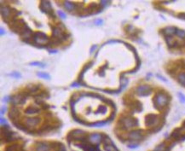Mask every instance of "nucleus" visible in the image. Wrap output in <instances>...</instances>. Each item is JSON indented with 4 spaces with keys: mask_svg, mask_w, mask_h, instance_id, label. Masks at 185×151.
Wrapping results in <instances>:
<instances>
[{
    "mask_svg": "<svg viewBox=\"0 0 185 151\" xmlns=\"http://www.w3.org/2000/svg\"><path fill=\"white\" fill-rule=\"evenodd\" d=\"M80 85H79V83H74V84H73L72 85V86L73 87H75V86H79Z\"/></svg>",
    "mask_w": 185,
    "mask_h": 151,
    "instance_id": "30",
    "label": "nucleus"
},
{
    "mask_svg": "<svg viewBox=\"0 0 185 151\" xmlns=\"http://www.w3.org/2000/svg\"><path fill=\"white\" fill-rule=\"evenodd\" d=\"M103 23V20H101V19H97V20H96V21H95V24L97 25V26L102 25Z\"/></svg>",
    "mask_w": 185,
    "mask_h": 151,
    "instance_id": "24",
    "label": "nucleus"
},
{
    "mask_svg": "<svg viewBox=\"0 0 185 151\" xmlns=\"http://www.w3.org/2000/svg\"><path fill=\"white\" fill-rule=\"evenodd\" d=\"M8 100H9V97H5V98L3 99V101H4V102H7Z\"/></svg>",
    "mask_w": 185,
    "mask_h": 151,
    "instance_id": "33",
    "label": "nucleus"
},
{
    "mask_svg": "<svg viewBox=\"0 0 185 151\" xmlns=\"http://www.w3.org/2000/svg\"><path fill=\"white\" fill-rule=\"evenodd\" d=\"M5 124H6V120L5 119H3V118H1V125H5Z\"/></svg>",
    "mask_w": 185,
    "mask_h": 151,
    "instance_id": "27",
    "label": "nucleus"
},
{
    "mask_svg": "<svg viewBox=\"0 0 185 151\" xmlns=\"http://www.w3.org/2000/svg\"><path fill=\"white\" fill-rule=\"evenodd\" d=\"M40 9H41V10L44 13H46V14H48V15H50V16H53V17L56 16L54 15L52 7H51V4H50V2H48V1H42L40 3Z\"/></svg>",
    "mask_w": 185,
    "mask_h": 151,
    "instance_id": "5",
    "label": "nucleus"
},
{
    "mask_svg": "<svg viewBox=\"0 0 185 151\" xmlns=\"http://www.w3.org/2000/svg\"><path fill=\"white\" fill-rule=\"evenodd\" d=\"M32 34H33V31L28 28L25 31V33L21 35V36H22V38H23L24 40H28L29 38L32 37Z\"/></svg>",
    "mask_w": 185,
    "mask_h": 151,
    "instance_id": "16",
    "label": "nucleus"
},
{
    "mask_svg": "<svg viewBox=\"0 0 185 151\" xmlns=\"http://www.w3.org/2000/svg\"><path fill=\"white\" fill-rule=\"evenodd\" d=\"M28 88H29V91L32 92V93H35V92H37L38 91V85H29L28 86Z\"/></svg>",
    "mask_w": 185,
    "mask_h": 151,
    "instance_id": "20",
    "label": "nucleus"
},
{
    "mask_svg": "<svg viewBox=\"0 0 185 151\" xmlns=\"http://www.w3.org/2000/svg\"><path fill=\"white\" fill-rule=\"evenodd\" d=\"M34 41L35 43H37L40 46H43V45H45L46 44H49L48 37L44 33H40V32L36 33L34 35Z\"/></svg>",
    "mask_w": 185,
    "mask_h": 151,
    "instance_id": "4",
    "label": "nucleus"
},
{
    "mask_svg": "<svg viewBox=\"0 0 185 151\" xmlns=\"http://www.w3.org/2000/svg\"><path fill=\"white\" fill-rule=\"evenodd\" d=\"M26 96L24 94H20L17 96H15L11 98V102L13 105H17V104H24L26 102Z\"/></svg>",
    "mask_w": 185,
    "mask_h": 151,
    "instance_id": "9",
    "label": "nucleus"
},
{
    "mask_svg": "<svg viewBox=\"0 0 185 151\" xmlns=\"http://www.w3.org/2000/svg\"><path fill=\"white\" fill-rule=\"evenodd\" d=\"M85 139H86L85 132L82 130H74L68 134V142H70L71 140H77V141H80L83 143L85 141Z\"/></svg>",
    "mask_w": 185,
    "mask_h": 151,
    "instance_id": "2",
    "label": "nucleus"
},
{
    "mask_svg": "<svg viewBox=\"0 0 185 151\" xmlns=\"http://www.w3.org/2000/svg\"><path fill=\"white\" fill-rule=\"evenodd\" d=\"M11 13H12V9H10L9 7H2L1 8V15L3 18V20L8 22V21L11 18L12 19V15H11Z\"/></svg>",
    "mask_w": 185,
    "mask_h": 151,
    "instance_id": "8",
    "label": "nucleus"
},
{
    "mask_svg": "<svg viewBox=\"0 0 185 151\" xmlns=\"http://www.w3.org/2000/svg\"><path fill=\"white\" fill-rule=\"evenodd\" d=\"M10 28L11 29L19 34H23L25 33V31L28 28L26 26V23L23 21H14L11 24H10Z\"/></svg>",
    "mask_w": 185,
    "mask_h": 151,
    "instance_id": "3",
    "label": "nucleus"
},
{
    "mask_svg": "<svg viewBox=\"0 0 185 151\" xmlns=\"http://www.w3.org/2000/svg\"><path fill=\"white\" fill-rule=\"evenodd\" d=\"M57 13H58L59 16H61L62 19H65V18H66V15H65V14H64L62 11H61V10H58V12H57Z\"/></svg>",
    "mask_w": 185,
    "mask_h": 151,
    "instance_id": "23",
    "label": "nucleus"
},
{
    "mask_svg": "<svg viewBox=\"0 0 185 151\" xmlns=\"http://www.w3.org/2000/svg\"><path fill=\"white\" fill-rule=\"evenodd\" d=\"M38 112H39V109L36 105H32L26 109V113H28V114H34V113H38Z\"/></svg>",
    "mask_w": 185,
    "mask_h": 151,
    "instance_id": "14",
    "label": "nucleus"
},
{
    "mask_svg": "<svg viewBox=\"0 0 185 151\" xmlns=\"http://www.w3.org/2000/svg\"><path fill=\"white\" fill-rule=\"evenodd\" d=\"M38 75L39 76V77H41V78H43V79H50V75H49L48 74H45V73H41V72H39V73H38Z\"/></svg>",
    "mask_w": 185,
    "mask_h": 151,
    "instance_id": "21",
    "label": "nucleus"
},
{
    "mask_svg": "<svg viewBox=\"0 0 185 151\" xmlns=\"http://www.w3.org/2000/svg\"><path fill=\"white\" fill-rule=\"evenodd\" d=\"M5 109H6V108H5V107H4V108H2V110H1V113H2V114L5 112Z\"/></svg>",
    "mask_w": 185,
    "mask_h": 151,
    "instance_id": "31",
    "label": "nucleus"
},
{
    "mask_svg": "<svg viewBox=\"0 0 185 151\" xmlns=\"http://www.w3.org/2000/svg\"><path fill=\"white\" fill-rule=\"evenodd\" d=\"M30 65H33V66H39V67H44V64H41L40 62H32V63H30Z\"/></svg>",
    "mask_w": 185,
    "mask_h": 151,
    "instance_id": "25",
    "label": "nucleus"
},
{
    "mask_svg": "<svg viewBox=\"0 0 185 151\" xmlns=\"http://www.w3.org/2000/svg\"><path fill=\"white\" fill-rule=\"evenodd\" d=\"M76 146H78V147H79L80 149H82L84 151H95L96 150V149H97V147H95V146H93L92 144H76Z\"/></svg>",
    "mask_w": 185,
    "mask_h": 151,
    "instance_id": "11",
    "label": "nucleus"
},
{
    "mask_svg": "<svg viewBox=\"0 0 185 151\" xmlns=\"http://www.w3.org/2000/svg\"><path fill=\"white\" fill-rule=\"evenodd\" d=\"M39 122H40V119L37 118V117H35V118H27L26 119L25 125L27 127V129H33L35 126H37L39 124Z\"/></svg>",
    "mask_w": 185,
    "mask_h": 151,
    "instance_id": "7",
    "label": "nucleus"
},
{
    "mask_svg": "<svg viewBox=\"0 0 185 151\" xmlns=\"http://www.w3.org/2000/svg\"><path fill=\"white\" fill-rule=\"evenodd\" d=\"M20 150H21L20 145H18V144H11V145H9V146H8L6 148L5 151H19Z\"/></svg>",
    "mask_w": 185,
    "mask_h": 151,
    "instance_id": "17",
    "label": "nucleus"
},
{
    "mask_svg": "<svg viewBox=\"0 0 185 151\" xmlns=\"http://www.w3.org/2000/svg\"><path fill=\"white\" fill-rule=\"evenodd\" d=\"M96 48H97V45H94V46L91 48V50H90V53H92V52L96 50Z\"/></svg>",
    "mask_w": 185,
    "mask_h": 151,
    "instance_id": "29",
    "label": "nucleus"
},
{
    "mask_svg": "<svg viewBox=\"0 0 185 151\" xmlns=\"http://www.w3.org/2000/svg\"><path fill=\"white\" fill-rule=\"evenodd\" d=\"M169 75L176 78L177 81L185 87V59H180L171 62L166 68Z\"/></svg>",
    "mask_w": 185,
    "mask_h": 151,
    "instance_id": "1",
    "label": "nucleus"
},
{
    "mask_svg": "<svg viewBox=\"0 0 185 151\" xmlns=\"http://www.w3.org/2000/svg\"><path fill=\"white\" fill-rule=\"evenodd\" d=\"M61 151H67L66 150H61Z\"/></svg>",
    "mask_w": 185,
    "mask_h": 151,
    "instance_id": "35",
    "label": "nucleus"
},
{
    "mask_svg": "<svg viewBox=\"0 0 185 151\" xmlns=\"http://www.w3.org/2000/svg\"><path fill=\"white\" fill-rule=\"evenodd\" d=\"M18 114H19V110L16 109L15 108H12L9 113V117L10 118V119H12L13 121L15 120V118L18 117Z\"/></svg>",
    "mask_w": 185,
    "mask_h": 151,
    "instance_id": "13",
    "label": "nucleus"
},
{
    "mask_svg": "<svg viewBox=\"0 0 185 151\" xmlns=\"http://www.w3.org/2000/svg\"><path fill=\"white\" fill-rule=\"evenodd\" d=\"M4 34V32H3V28H1V35H3Z\"/></svg>",
    "mask_w": 185,
    "mask_h": 151,
    "instance_id": "32",
    "label": "nucleus"
},
{
    "mask_svg": "<svg viewBox=\"0 0 185 151\" xmlns=\"http://www.w3.org/2000/svg\"><path fill=\"white\" fill-rule=\"evenodd\" d=\"M64 7H65V9H66L68 11H72V10H74V9H75L76 4H75L74 3H71V2L66 1V2L64 3Z\"/></svg>",
    "mask_w": 185,
    "mask_h": 151,
    "instance_id": "15",
    "label": "nucleus"
},
{
    "mask_svg": "<svg viewBox=\"0 0 185 151\" xmlns=\"http://www.w3.org/2000/svg\"><path fill=\"white\" fill-rule=\"evenodd\" d=\"M43 104V109H48L50 108V106L48 104H44V103H42Z\"/></svg>",
    "mask_w": 185,
    "mask_h": 151,
    "instance_id": "28",
    "label": "nucleus"
},
{
    "mask_svg": "<svg viewBox=\"0 0 185 151\" xmlns=\"http://www.w3.org/2000/svg\"><path fill=\"white\" fill-rule=\"evenodd\" d=\"M95 151H100V150H99V149H98V148L97 147V149H96V150H95Z\"/></svg>",
    "mask_w": 185,
    "mask_h": 151,
    "instance_id": "34",
    "label": "nucleus"
},
{
    "mask_svg": "<svg viewBox=\"0 0 185 151\" xmlns=\"http://www.w3.org/2000/svg\"><path fill=\"white\" fill-rule=\"evenodd\" d=\"M53 36H54V38H56L58 40H63L66 38V36L63 34L62 29L60 28H55L53 29Z\"/></svg>",
    "mask_w": 185,
    "mask_h": 151,
    "instance_id": "10",
    "label": "nucleus"
},
{
    "mask_svg": "<svg viewBox=\"0 0 185 151\" xmlns=\"http://www.w3.org/2000/svg\"><path fill=\"white\" fill-rule=\"evenodd\" d=\"M36 151H51V146L47 143H39L36 147Z\"/></svg>",
    "mask_w": 185,
    "mask_h": 151,
    "instance_id": "12",
    "label": "nucleus"
},
{
    "mask_svg": "<svg viewBox=\"0 0 185 151\" xmlns=\"http://www.w3.org/2000/svg\"><path fill=\"white\" fill-rule=\"evenodd\" d=\"M99 112L101 113H105L107 112V108H106L105 106H103V105L100 106V108H99Z\"/></svg>",
    "mask_w": 185,
    "mask_h": 151,
    "instance_id": "22",
    "label": "nucleus"
},
{
    "mask_svg": "<svg viewBox=\"0 0 185 151\" xmlns=\"http://www.w3.org/2000/svg\"><path fill=\"white\" fill-rule=\"evenodd\" d=\"M107 124V121H101V122H97V123H95V124H92V125H90V126H95V127H101V126H103Z\"/></svg>",
    "mask_w": 185,
    "mask_h": 151,
    "instance_id": "19",
    "label": "nucleus"
},
{
    "mask_svg": "<svg viewBox=\"0 0 185 151\" xmlns=\"http://www.w3.org/2000/svg\"><path fill=\"white\" fill-rule=\"evenodd\" d=\"M104 137H105V136H103V135H102V134H100V133H93V134H91V135L88 138V139H89V141H90L91 144L98 145L100 143H102V142L103 141Z\"/></svg>",
    "mask_w": 185,
    "mask_h": 151,
    "instance_id": "6",
    "label": "nucleus"
},
{
    "mask_svg": "<svg viewBox=\"0 0 185 151\" xmlns=\"http://www.w3.org/2000/svg\"><path fill=\"white\" fill-rule=\"evenodd\" d=\"M104 149L107 151H119L118 149L113 145V144H109V145H105Z\"/></svg>",
    "mask_w": 185,
    "mask_h": 151,
    "instance_id": "18",
    "label": "nucleus"
},
{
    "mask_svg": "<svg viewBox=\"0 0 185 151\" xmlns=\"http://www.w3.org/2000/svg\"><path fill=\"white\" fill-rule=\"evenodd\" d=\"M109 3H110L109 1H102V2H101V4H102L103 6H107V5H109Z\"/></svg>",
    "mask_w": 185,
    "mask_h": 151,
    "instance_id": "26",
    "label": "nucleus"
}]
</instances>
